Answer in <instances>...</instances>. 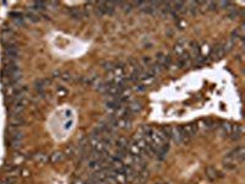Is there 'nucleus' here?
I'll use <instances>...</instances> for the list:
<instances>
[{
	"label": "nucleus",
	"instance_id": "obj_1",
	"mask_svg": "<svg viewBox=\"0 0 245 184\" xmlns=\"http://www.w3.org/2000/svg\"><path fill=\"white\" fill-rule=\"evenodd\" d=\"M28 105V100L26 97H22L20 100L15 101L12 103V105H11V108H10L11 115H20V114H22V112L26 109V105Z\"/></svg>",
	"mask_w": 245,
	"mask_h": 184
},
{
	"label": "nucleus",
	"instance_id": "obj_2",
	"mask_svg": "<svg viewBox=\"0 0 245 184\" xmlns=\"http://www.w3.org/2000/svg\"><path fill=\"white\" fill-rule=\"evenodd\" d=\"M171 139L178 145L180 144H186V139L184 137L183 132H181V129L180 127H171Z\"/></svg>",
	"mask_w": 245,
	"mask_h": 184
},
{
	"label": "nucleus",
	"instance_id": "obj_3",
	"mask_svg": "<svg viewBox=\"0 0 245 184\" xmlns=\"http://www.w3.org/2000/svg\"><path fill=\"white\" fill-rule=\"evenodd\" d=\"M181 129V132L184 135V137L186 139V141L189 142L191 137H194L196 134H197V125L196 123H191V124H188V125H184V127H180Z\"/></svg>",
	"mask_w": 245,
	"mask_h": 184
},
{
	"label": "nucleus",
	"instance_id": "obj_4",
	"mask_svg": "<svg viewBox=\"0 0 245 184\" xmlns=\"http://www.w3.org/2000/svg\"><path fill=\"white\" fill-rule=\"evenodd\" d=\"M26 124V119L20 114V115H11L9 118V128L10 129H20Z\"/></svg>",
	"mask_w": 245,
	"mask_h": 184
},
{
	"label": "nucleus",
	"instance_id": "obj_5",
	"mask_svg": "<svg viewBox=\"0 0 245 184\" xmlns=\"http://www.w3.org/2000/svg\"><path fill=\"white\" fill-rule=\"evenodd\" d=\"M224 55V51H223V43H217L212 47L211 52L208 54L211 60H218L220 58H223Z\"/></svg>",
	"mask_w": 245,
	"mask_h": 184
},
{
	"label": "nucleus",
	"instance_id": "obj_6",
	"mask_svg": "<svg viewBox=\"0 0 245 184\" xmlns=\"http://www.w3.org/2000/svg\"><path fill=\"white\" fill-rule=\"evenodd\" d=\"M243 132H244V130L240 124H234V125H232V132L229 135V139L232 141H238L243 137Z\"/></svg>",
	"mask_w": 245,
	"mask_h": 184
},
{
	"label": "nucleus",
	"instance_id": "obj_7",
	"mask_svg": "<svg viewBox=\"0 0 245 184\" xmlns=\"http://www.w3.org/2000/svg\"><path fill=\"white\" fill-rule=\"evenodd\" d=\"M229 155L235 159V162H237L238 164H240V163L244 162V159H245V147L239 146V147H237L235 150H233Z\"/></svg>",
	"mask_w": 245,
	"mask_h": 184
},
{
	"label": "nucleus",
	"instance_id": "obj_8",
	"mask_svg": "<svg viewBox=\"0 0 245 184\" xmlns=\"http://www.w3.org/2000/svg\"><path fill=\"white\" fill-rule=\"evenodd\" d=\"M196 125H197V130H200L202 132H210V130H212L215 128V123L212 120H210V119H202L198 123H196Z\"/></svg>",
	"mask_w": 245,
	"mask_h": 184
},
{
	"label": "nucleus",
	"instance_id": "obj_9",
	"mask_svg": "<svg viewBox=\"0 0 245 184\" xmlns=\"http://www.w3.org/2000/svg\"><path fill=\"white\" fill-rule=\"evenodd\" d=\"M186 43L188 41L185 38H179L176 44L174 46V49H173V53L176 55V56H180L183 53L185 52V47H186Z\"/></svg>",
	"mask_w": 245,
	"mask_h": 184
},
{
	"label": "nucleus",
	"instance_id": "obj_10",
	"mask_svg": "<svg viewBox=\"0 0 245 184\" xmlns=\"http://www.w3.org/2000/svg\"><path fill=\"white\" fill-rule=\"evenodd\" d=\"M169 149H171V145H169L168 141H166L161 147L157 149V151H156V156H157V158L161 159V161L164 159V158L167 157V154H168Z\"/></svg>",
	"mask_w": 245,
	"mask_h": 184
},
{
	"label": "nucleus",
	"instance_id": "obj_11",
	"mask_svg": "<svg viewBox=\"0 0 245 184\" xmlns=\"http://www.w3.org/2000/svg\"><path fill=\"white\" fill-rule=\"evenodd\" d=\"M205 173H206V177L208 178V181H211V182H213V181H216L218 177H222V174H220V172L215 168V167H212V166H208V167H206V169H205Z\"/></svg>",
	"mask_w": 245,
	"mask_h": 184
},
{
	"label": "nucleus",
	"instance_id": "obj_12",
	"mask_svg": "<svg viewBox=\"0 0 245 184\" xmlns=\"http://www.w3.org/2000/svg\"><path fill=\"white\" fill-rule=\"evenodd\" d=\"M127 110L131 113V114H137L139 112H141V109H142V105H141V102L140 101H131L129 105H127Z\"/></svg>",
	"mask_w": 245,
	"mask_h": 184
},
{
	"label": "nucleus",
	"instance_id": "obj_13",
	"mask_svg": "<svg viewBox=\"0 0 245 184\" xmlns=\"http://www.w3.org/2000/svg\"><path fill=\"white\" fill-rule=\"evenodd\" d=\"M5 172H6L7 174H10L11 177H15V176L20 174L21 169H20V167H19L17 164L12 163V164H7V166L5 167Z\"/></svg>",
	"mask_w": 245,
	"mask_h": 184
},
{
	"label": "nucleus",
	"instance_id": "obj_14",
	"mask_svg": "<svg viewBox=\"0 0 245 184\" xmlns=\"http://www.w3.org/2000/svg\"><path fill=\"white\" fill-rule=\"evenodd\" d=\"M100 139H102V136H99V135H97V134L92 132V134L90 135L88 140H87V145H88V147H91V150H92V149H95V147H96V145L100 141Z\"/></svg>",
	"mask_w": 245,
	"mask_h": 184
},
{
	"label": "nucleus",
	"instance_id": "obj_15",
	"mask_svg": "<svg viewBox=\"0 0 245 184\" xmlns=\"http://www.w3.org/2000/svg\"><path fill=\"white\" fill-rule=\"evenodd\" d=\"M115 145H117V149H118V150H125V151H126V149L129 147V141H127L126 137L119 136V137L115 140Z\"/></svg>",
	"mask_w": 245,
	"mask_h": 184
},
{
	"label": "nucleus",
	"instance_id": "obj_16",
	"mask_svg": "<svg viewBox=\"0 0 245 184\" xmlns=\"http://www.w3.org/2000/svg\"><path fill=\"white\" fill-rule=\"evenodd\" d=\"M131 127V119L118 118L117 120V129H129Z\"/></svg>",
	"mask_w": 245,
	"mask_h": 184
},
{
	"label": "nucleus",
	"instance_id": "obj_17",
	"mask_svg": "<svg viewBox=\"0 0 245 184\" xmlns=\"http://www.w3.org/2000/svg\"><path fill=\"white\" fill-rule=\"evenodd\" d=\"M9 132H10V140H19L22 141L24 139V132L20 129H10L9 128Z\"/></svg>",
	"mask_w": 245,
	"mask_h": 184
},
{
	"label": "nucleus",
	"instance_id": "obj_18",
	"mask_svg": "<svg viewBox=\"0 0 245 184\" xmlns=\"http://www.w3.org/2000/svg\"><path fill=\"white\" fill-rule=\"evenodd\" d=\"M220 130L223 136L229 137V135H230V132H232V125H230L228 122H223V123H220Z\"/></svg>",
	"mask_w": 245,
	"mask_h": 184
},
{
	"label": "nucleus",
	"instance_id": "obj_19",
	"mask_svg": "<svg viewBox=\"0 0 245 184\" xmlns=\"http://www.w3.org/2000/svg\"><path fill=\"white\" fill-rule=\"evenodd\" d=\"M64 158H65V156H64V154H63V152H60V151H55V152H53V154L50 155L49 161H50V163L55 164V163L61 162Z\"/></svg>",
	"mask_w": 245,
	"mask_h": 184
},
{
	"label": "nucleus",
	"instance_id": "obj_20",
	"mask_svg": "<svg viewBox=\"0 0 245 184\" xmlns=\"http://www.w3.org/2000/svg\"><path fill=\"white\" fill-rule=\"evenodd\" d=\"M129 154L131 156H140V155H142L141 154V150L139 149V146L136 145V142L129 144Z\"/></svg>",
	"mask_w": 245,
	"mask_h": 184
},
{
	"label": "nucleus",
	"instance_id": "obj_21",
	"mask_svg": "<svg viewBox=\"0 0 245 184\" xmlns=\"http://www.w3.org/2000/svg\"><path fill=\"white\" fill-rule=\"evenodd\" d=\"M70 15L73 16V19H75V20H81L82 17H85L83 12H82L78 7H73V9H70Z\"/></svg>",
	"mask_w": 245,
	"mask_h": 184
},
{
	"label": "nucleus",
	"instance_id": "obj_22",
	"mask_svg": "<svg viewBox=\"0 0 245 184\" xmlns=\"http://www.w3.org/2000/svg\"><path fill=\"white\" fill-rule=\"evenodd\" d=\"M9 147H10L11 150H14V151H19V150H21V147H22V141H19V140H10Z\"/></svg>",
	"mask_w": 245,
	"mask_h": 184
},
{
	"label": "nucleus",
	"instance_id": "obj_23",
	"mask_svg": "<svg viewBox=\"0 0 245 184\" xmlns=\"http://www.w3.org/2000/svg\"><path fill=\"white\" fill-rule=\"evenodd\" d=\"M33 158H34L36 162H38V163H41V164H42V163H46V162L48 161V156H47L46 154H42V152L33 155Z\"/></svg>",
	"mask_w": 245,
	"mask_h": 184
},
{
	"label": "nucleus",
	"instance_id": "obj_24",
	"mask_svg": "<svg viewBox=\"0 0 245 184\" xmlns=\"http://www.w3.org/2000/svg\"><path fill=\"white\" fill-rule=\"evenodd\" d=\"M235 46V42L233 39H228L225 41V43H223V51H224V54L228 52H230L233 49V47Z\"/></svg>",
	"mask_w": 245,
	"mask_h": 184
},
{
	"label": "nucleus",
	"instance_id": "obj_25",
	"mask_svg": "<svg viewBox=\"0 0 245 184\" xmlns=\"http://www.w3.org/2000/svg\"><path fill=\"white\" fill-rule=\"evenodd\" d=\"M75 155H76V149H75V146L70 145V146H68V147L65 149V154H64V156H65V157L73 158Z\"/></svg>",
	"mask_w": 245,
	"mask_h": 184
},
{
	"label": "nucleus",
	"instance_id": "obj_26",
	"mask_svg": "<svg viewBox=\"0 0 245 184\" xmlns=\"http://www.w3.org/2000/svg\"><path fill=\"white\" fill-rule=\"evenodd\" d=\"M108 85H109V83H105V82H99L97 86H96V90H97L99 93H103V95H105V93H107V90H108Z\"/></svg>",
	"mask_w": 245,
	"mask_h": 184
},
{
	"label": "nucleus",
	"instance_id": "obj_27",
	"mask_svg": "<svg viewBox=\"0 0 245 184\" xmlns=\"http://www.w3.org/2000/svg\"><path fill=\"white\" fill-rule=\"evenodd\" d=\"M47 6H48V4L47 2H44V1H34L33 2V7L36 9V10H46L47 9Z\"/></svg>",
	"mask_w": 245,
	"mask_h": 184
},
{
	"label": "nucleus",
	"instance_id": "obj_28",
	"mask_svg": "<svg viewBox=\"0 0 245 184\" xmlns=\"http://www.w3.org/2000/svg\"><path fill=\"white\" fill-rule=\"evenodd\" d=\"M16 182H17L16 177H11V176H9V177H6V178L1 179V181H0V184H16Z\"/></svg>",
	"mask_w": 245,
	"mask_h": 184
},
{
	"label": "nucleus",
	"instance_id": "obj_29",
	"mask_svg": "<svg viewBox=\"0 0 245 184\" xmlns=\"http://www.w3.org/2000/svg\"><path fill=\"white\" fill-rule=\"evenodd\" d=\"M26 17H27L29 21H32V22H38V21H39V16L36 15V14H33L32 11H28V12L26 14Z\"/></svg>",
	"mask_w": 245,
	"mask_h": 184
},
{
	"label": "nucleus",
	"instance_id": "obj_30",
	"mask_svg": "<svg viewBox=\"0 0 245 184\" xmlns=\"http://www.w3.org/2000/svg\"><path fill=\"white\" fill-rule=\"evenodd\" d=\"M103 68H104L105 70H108V71H112V70L115 68V65H114V63H112V61H105V63L103 64Z\"/></svg>",
	"mask_w": 245,
	"mask_h": 184
},
{
	"label": "nucleus",
	"instance_id": "obj_31",
	"mask_svg": "<svg viewBox=\"0 0 245 184\" xmlns=\"http://www.w3.org/2000/svg\"><path fill=\"white\" fill-rule=\"evenodd\" d=\"M217 6H220V9H229L230 6H232V2H229V1H220V2H217Z\"/></svg>",
	"mask_w": 245,
	"mask_h": 184
},
{
	"label": "nucleus",
	"instance_id": "obj_32",
	"mask_svg": "<svg viewBox=\"0 0 245 184\" xmlns=\"http://www.w3.org/2000/svg\"><path fill=\"white\" fill-rule=\"evenodd\" d=\"M134 90H135V91H137V92H142V91H145V90H146V86H145V85H142V83L140 82V83H136V85L134 86Z\"/></svg>",
	"mask_w": 245,
	"mask_h": 184
},
{
	"label": "nucleus",
	"instance_id": "obj_33",
	"mask_svg": "<svg viewBox=\"0 0 245 184\" xmlns=\"http://www.w3.org/2000/svg\"><path fill=\"white\" fill-rule=\"evenodd\" d=\"M207 7H208V10H216L218 6H217V2H215V1H207Z\"/></svg>",
	"mask_w": 245,
	"mask_h": 184
},
{
	"label": "nucleus",
	"instance_id": "obj_34",
	"mask_svg": "<svg viewBox=\"0 0 245 184\" xmlns=\"http://www.w3.org/2000/svg\"><path fill=\"white\" fill-rule=\"evenodd\" d=\"M10 16L12 17V20H15V19H21V17H22V14H21V12H17V11H12V12H10Z\"/></svg>",
	"mask_w": 245,
	"mask_h": 184
},
{
	"label": "nucleus",
	"instance_id": "obj_35",
	"mask_svg": "<svg viewBox=\"0 0 245 184\" xmlns=\"http://www.w3.org/2000/svg\"><path fill=\"white\" fill-rule=\"evenodd\" d=\"M60 78L64 80V81H71V79H73L71 75H70V73H63Z\"/></svg>",
	"mask_w": 245,
	"mask_h": 184
},
{
	"label": "nucleus",
	"instance_id": "obj_36",
	"mask_svg": "<svg viewBox=\"0 0 245 184\" xmlns=\"http://www.w3.org/2000/svg\"><path fill=\"white\" fill-rule=\"evenodd\" d=\"M176 27H179L180 29H183L185 27V22L183 20H180V19H176Z\"/></svg>",
	"mask_w": 245,
	"mask_h": 184
},
{
	"label": "nucleus",
	"instance_id": "obj_37",
	"mask_svg": "<svg viewBox=\"0 0 245 184\" xmlns=\"http://www.w3.org/2000/svg\"><path fill=\"white\" fill-rule=\"evenodd\" d=\"M58 95H59L60 97H64V96L66 95V90H64V88H59V90H58Z\"/></svg>",
	"mask_w": 245,
	"mask_h": 184
},
{
	"label": "nucleus",
	"instance_id": "obj_38",
	"mask_svg": "<svg viewBox=\"0 0 245 184\" xmlns=\"http://www.w3.org/2000/svg\"><path fill=\"white\" fill-rule=\"evenodd\" d=\"M74 184H85V183H83V182H82V181L78 178V179H76V181L74 182Z\"/></svg>",
	"mask_w": 245,
	"mask_h": 184
}]
</instances>
